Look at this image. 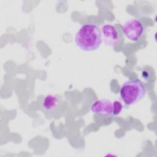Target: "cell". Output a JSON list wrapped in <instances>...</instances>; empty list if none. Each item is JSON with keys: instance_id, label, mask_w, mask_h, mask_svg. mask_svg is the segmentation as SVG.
<instances>
[{"instance_id": "1", "label": "cell", "mask_w": 157, "mask_h": 157, "mask_svg": "<svg viewBox=\"0 0 157 157\" xmlns=\"http://www.w3.org/2000/svg\"><path fill=\"white\" fill-rule=\"evenodd\" d=\"M75 42L82 50L91 52L97 50L102 42L101 29L95 24L86 23L77 31Z\"/></svg>"}, {"instance_id": "2", "label": "cell", "mask_w": 157, "mask_h": 157, "mask_svg": "<svg viewBox=\"0 0 157 157\" xmlns=\"http://www.w3.org/2000/svg\"><path fill=\"white\" fill-rule=\"evenodd\" d=\"M146 93V86L138 78L126 81L120 90L121 99L126 105L137 103L144 98Z\"/></svg>"}, {"instance_id": "3", "label": "cell", "mask_w": 157, "mask_h": 157, "mask_svg": "<svg viewBox=\"0 0 157 157\" xmlns=\"http://www.w3.org/2000/svg\"><path fill=\"white\" fill-rule=\"evenodd\" d=\"M125 37L131 41H138L144 34L145 27L138 19H131L127 21L122 27Z\"/></svg>"}, {"instance_id": "4", "label": "cell", "mask_w": 157, "mask_h": 157, "mask_svg": "<svg viewBox=\"0 0 157 157\" xmlns=\"http://www.w3.org/2000/svg\"><path fill=\"white\" fill-rule=\"evenodd\" d=\"M91 111L93 113L108 117L113 115V102L107 99L94 101L91 105Z\"/></svg>"}, {"instance_id": "5", "label": "cell", "mask_w": 157, "mask_h": 157, "mask_svg": "<svg viewBox=\"0 0 157 157\" xmlns=\"http://www.w3.org/2000/svg\"><path fill=\"white\" fill-rule=\"evenodd\" d=\"M101 35L105 43L110 46H114L118 40V33L115 26L110 24H105L102 26Z\"/></svg>"}, {"instance_id": "6", "label": "cell", "mask_w": 157, "mask_h": 157, "mask_svg": "<svg viewBox=\"0 0 157 157\" xmlns=\"http://www.w3.org/2000/svg\"><path fill=\"white\" fill-rule=\"evenodd\" d=\"M60 101L61 99L57 94H47L42 99V107L46 112H52L58 107Z\"/></svg>"}, {"instance_id": "7", "label": "cell", "mask_w": 157, "mask_h": 157, "mask_svg": "<svg viewBox=\"0 0 157 157\" xmlns=\"http://www.w3.org/2000/svg\"><path fill=\"white\" fill-rule=\"evenodd\" d=\"M113 115H118L123 109V105L121 103L118 101H114L113 102Z\"/></svg>"}]
</instances>
